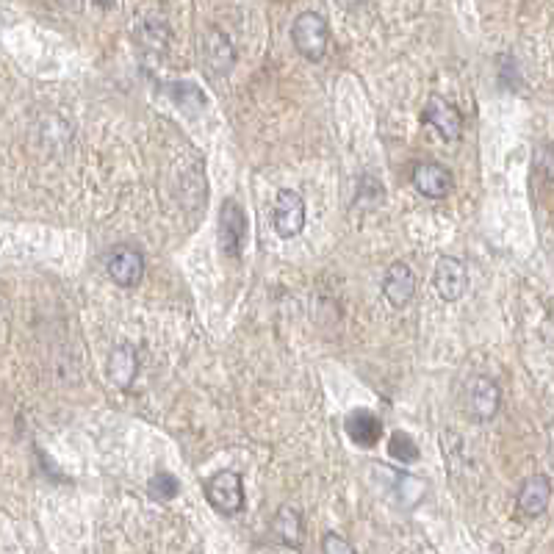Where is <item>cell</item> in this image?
<instances>
[{"instance_id": "ba28073f", "label": "cell", "mask_w": 554, "mask_h": 554, "mask_svg": "<svg viewBox=\"0 0 554 554\" xmlns=\"http://www.w3.org/2000/svg\"><path fill=\"white\" fill-rule=\"evenodd\" d=\"M552 502V480L546 474H535L530 480H524L518 491V513L527 518H538L546 513V507Z\"/></svg>"}, {"instance_id": "e0dca14e", "label": "cell", "mask_w": 554, "mask_h": 554, "mask_svg": "<svg viewBox=\"0 0 554 554\" xmlns=\"http://www.w3.org/2000/svg\"><path fill=\"white\" fill-rule=\"evenodd\" d=\"M388 455L399 463H413L419 460V446L408 433H394L388 441Z\"/></svg>"}, {"instance_id": "277c9868", "label": "cell", "mask_w": 554, "mask_h": 554, "mask_svg": "<svg viewBox=\"0 0 554 554\" xmlns=\"http://www.w3.org/2000/svg\"><path fill=\"white\" fill-rule=\"evenodd\" d=\"M272 225L280 239H294L305 228V200L291 189H280L272 208Z\"/></svg>"}, {"instance_id": "ac0fdd59", "label": "cell", "mask_w": 554, "mask_h": 554, "mask_svg": "<svg viewBox=\"0 0 554 554\" xmlns=\"http://www.w3.org/2000/svg\"><path fill=\"white\" fill-rule=\"evenodd\" d=\"M147 491H150V496L158 499V502H169V499H175V496H178V491H181V482L175 480L172 474H167V471H161V474H156V477L150 480Z\"/></svg>"}, {"instance_id": "2e32d148", "label": "cell", "mask_w": 554, "mask_h": 554, "mask_svg": "<svg viewBox=\"0 0 554 554\" xmlns=\"http://www.w3.org/2000/svg\"><path fill=\"white\" fill-rule=\"evenodd\" d=\"M136 37H139V42H142L147 50H153V53H164L169 45V28L161 17L150 14V17H145V20L139 23Z\"/></svg>"}, {"instance_id": "8992f818", "label": "cell", "mask_w": 554, "mask_h": 554, "mask_svg": "<svg viewBox=\"0 0 554 554\" xmlns=\"http://www.w3.org/2000/svg\"><path fill=\"white\" fill-rule=\"evenodd\" d=\"M247 239V217L236 200H225L219 211V247L228 258H239Z\"/></svg>"}, {"instance_id": "7c38bea8", "label": "cell", "mask_w": 554, "mask_h": 554, "mask_svg": "<svg viewBox=\"0 0 554 554\" xmlns=\"http://www.w3.org/2000/svg\"><path fill=\"white\" fill-rule=\"evenodd\" d=\"M203 56L205 64L217 75H228L236 64V50L230 45V39L219 28H208L203 37Z\"/></svg>"}, {"instance_id": "5bb4252c", "label": "cell", "mask_w": 554, "mask_h": 554, "mask_svg": "<svg viewBox=\"0 0 554 554\" xmlns=\"http://www.w3.org/2000/svg\"><path fill=\"white\" fill-rule=\"evenodd\" d=\"M344 427H347V435L352 438V444L366 446V449L383 438V424L369 410H355V413H350Z\"/></svg>"}, {"instance_id": "7a4b0ae2", "label": "cell", "mask_w": 554, "mask_h": 554, "mask_svg": "<svg viewBox=\"0 0 554 554\" xmlns=\"http://www.w3.org/2000/svg\"><path fill=\"white\" fill-rule=\"evenodd\" d=\"M291 39H294V48L300 50L302 59L322 61L327 53V45H330L327 20L316 12H302L300 17L294 20Z\"/></svg>"}, {"instance_id": "8fae6325", "label": "cell", "mask_w": 554, "mask_h": 554, "mask_svg": "<svg viewBox=\"0 0 554 554\" xmlns=\"http://www.w3.org/2000/svg\"><path fill=\"white\" fill-rule=\"evenodd\" d=\"M424 122H430L435 131L441 133L444 139L455 142L463 133V114L458 111V106L446 103L441 97H433L424 109Z\"/></svg>"}, {"instance_id": "4fadbf2b", "label": "cell", "mask_w": 554, "mask_h": 554, "mask_svg": "<svg viewBox=\"0 0 554 554\" xmlns=\"http://www.w3.org/2000/svg\"><path fill=\"white\" fill-rule=\"evenodd\" d=\"M136 372H139V355L133 350L131 344H120L117 350L111 352L109 358V377L111 383L122 391H131L133 380H136Z\"/></svg>"}, {"instance_id": "3957f363", "label": "cell", "mask_w": 554, "mask_h": 554, "mask_svg": "<svg viewBox=\"0 0 554 554\" xmlns=\"http://www.w3.org/2000/svg\"><path fill=\"white\" fill-rule=\"evenodd\" d=\"M205 499L222 516H236L244 510V485L236 471H219L205 482Z\"/></svg>"}, {"instance_id": "9a60e30c", "label": "cell", "mask_w": 554, "mask_h": 554, "mask_svg": "<svg viewBox=\"0 0 554 554\" xmlns=\"http://www.w3.org/2000/svg\"><path fill=\"white\" fill-rule=\"evenodd\" d=\"M272 532L280 543H286L291 549H300L302 538H305V524L297 507L283 505L277 510L275 521H272Z\"/></svg>"}, {"instance_id": "30bf717a", "label": "cell", "mask_w": 554, "mask_h": 554, "mask_svg": "<svg viewBox=\"0 0 554 554\" xmlns=\"http://www.w3.org/2000/svg\"><path fill=\"white\" fill-rule=\"evenodd\" d=\"M413 186H416V192H422L424 197L441 200V197H446V194L452 192L455 181H452L449 169L435 164V161H427V164H419V167L413 169Z\"/></svg>"}, {"instance_id": "52a82bcc", "label": "cell", "mask_w": 554, "mask_h": 554, "mask_svg": "<svg viewBox=\"0 0 554 554\" xmlns=\"http://www.w3.org/2000/svg\"><path fill=\"white\" fill-rule=\"evenodd\" d=\"M433 286L444 302H458L469 289V269H466V264L460 258L444 255L435 264Z\"/></svg>"}, {"instance_id": "ffe728a7", "label": "cell", "mask_w": 554, "mask_h": 554, "mask_svg": "<svg viewBox=\"0 0 554 554\" xmlns=\"http://www.w3.org/2000/svg\"><path fill=\"white\" fill-rule=\"evenodd\" d=\"M322 554H358L347 538H341L338 532H327L322 538Z\"/></svg>"}, {"instance_id": "5b68a950", "label": "cell", "mask_w": 554, "mask_h": 554, "mask_svg": "<svg viewBox=\"0 0 554 554\" xmlns=\"http://www.w3.org/2000/svg\"><path fill=\"white\" fill-rule=\"evenodd\" d=\"M106 272H109V277L117 286L131 289L145 277V255L139 253L136 247H131V244H117L106 255Z\"/></svg>"}, {"instance_id": "44dd1931", "label": "cell", "mask_w": 554, "mask_h": 554, "mask_svg": "<svg viewBox=\"0 0 554 554\" xmlns=\"http://www.w3.org/2000/svg\"><path fill=\"white\" fill-rule=\"evenodd\" d=\"M338 3H341L344 9H355V6H361L363 0H338Z\"/></svg>"}, {"instance_id": "9c48e42d", "label": "cell", "mask_w": 554, "mask_h": 554, "mask_svg": "<svg viewBox=\"0 0 554 554\" xmlns=\"http://www.w3.org/2000/svg\"><path fill=\"white\" fill-rule=\"evenodd\" d=\"M383 294L386 300L394 305V308H405L413 294H416V275L405 261H397V264L388 266L386 280H383Z\"/></svg>"}, {"instance_id": "6da1fadb", "label": "cell", "mask_w": 554, "mask_h": 554, "mask_svg": "<svg viewBox=\"0 0 554 554\" xmlns=\"http://www.w3.org/2000/svg\"><path fill=\"white\" fill-rule=\"evenodd\" d=\"M463 408L471 422H491L502 408V391L491 377L474 374L463 386Z\"/></svg>"}, {"instance_id": "d6986e66", "label": "cell", "mask_w": 554, "mask_h": 554, "mask_svg": "<svg viewBox=\"0 0 554 554\" xmlns=\"http://www.w3.org/2000/svg\"><path fill=\"white\" fill-rule=\"evenodd\" d=\"M532 167L541 175L543 181H554V145H541L535 150V158H532Z\"/></svg>"}]
</instances>
